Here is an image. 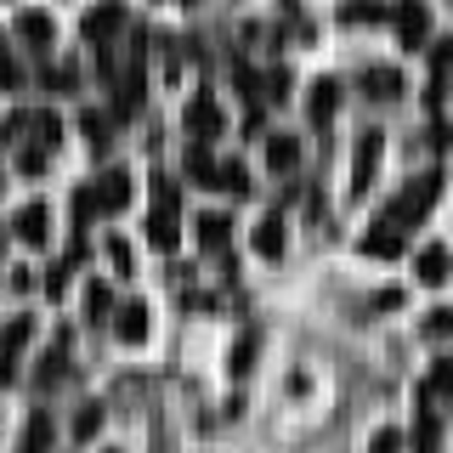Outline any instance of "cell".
Returning a JSON list of instances; mask_svg holds the SVG:
<instances>
[{"instance_id":"f546056e","label":"cell","mask_w":453,"mask_h":453,"mask_svg":"<svg viewBox=\"0 0 453 453\" xmlns=\"http://www.w3.org/2000/svg\"><path fill=\"white\" fill-rule=\"evenodd\" d=\"M250 363H255V340L244 334V340L233 346V374H250Z\"/></svg>"},{"instance_id":"6da1fadb","label":"cell","mask_w":453,"mask_h":453,"mask_svg":"<svg viewBox=\"0 0 453 453\" xmlns=\"http://www.w3.org/2000/svg\"><path fill=\"white\" fill-rule=\"evenodd\" d=\"M436 198H442V176H436V170H431V176H414L396 198H386V216H380V221L396 226V233H408V226H419L425 216H431Z\"/></svg>"},{"instance_id":"9c48e42d","label":"cell","mask_w":453,"mask_h":453,"mask_svg":"<svg viewBox=\"0 0 453 453\" xmlns=\"http://www.w3.org/2000/svg\"><path fill=\"white\" fill-rule=\"evenodd\" d=\"M12 233H18L23 244H35V250H40V244L51 238V210H46V204H23V210H18V221H12Z\"/></svg>"},{"instance_id":"30bf717a","label":"cell","mask_w":453,"mask_h":453,"mask_svg":"<svg viewBox=\"0 0 453 453\" xmlns=\"http://www.w3.org/2000/svg\"><path fill=\"white\" fill-rule=\"evenodd\" d=\"M334 108H340V80H311V91H306V113H311V125H329L334 119Z\"/></svg>"},{"instance_id":"52a82bcc","label":"cell","mask_w":453,"mask_h":453,"mask_svg":"<svg viewBox=\"0 0 453 453\" xmlns=\"http://www.w3.org/2000/svg\"><path fill=\"white\" fill-rule=\"evenodd\" d=\"M221 125H226V113H221L216 96H193V103H188V131H193L198 142L221 136Z\"/></svg>"},{"instance_id":"3957f363","label":"cell","mask_w":453,"mask_h":453,"mask_svg":"<svg viewBox=\"0 0 453 453\" xmlns=\"http://www.w3.org/2000/svg\"><path fill=\"white\" fill-rule=\"evenodd\" d=\"M28 334H35V323H28V318H12L6 329H0V386L18 380V351L28 346Z\"/></svg>"},{"instance_id":"7c38bea8","label":"cell","mask_w":453,"mask_h":453,"mask_svg":"<svg viewBox=\"0 0 453 453\" xmlns=\"http://www.w3.org/2000/svg\"><path fill=\"white\" fill-rule=\"evenodd\" d=\"M119 28H125V6H119V0H108V6H96L91 18H85V40H96V46H103V40L119 35Z\"/></svg>"},{"instance_id":"83f0119b","label":"cell","mask_w":453,"mask_h":453,"mask_svg":"<svg viewBox=\"0 0 453 453\" xmlns=\"http://www.w3.org/2000/svg\"><path fill=\"white\" fill-rule=\"evenodd\" d=\"M368 453H403V431H374V442H368Z\"/></svg>"},{"instance_id":"836d02e7","label":"cell","mask_w":453,"mask_h":453,"mask_svg":"<svg viewBox=\"0 0 453 453\" xmlns=\"http://www.w3.org/2000/svg\"><path fill=\"white\" fill-rule=\"evenodd\" d=\"M374 306H380V311H391V306H403V295H396V289H380V295H374Z\"/></svg>"},{"instance_id":"cb8c5ba5","label":"cell","mask_w":453,"mask_h":453,"mask_svg":"<svg viewBox=\"0 0 453 453\" xmlns=\"http://www.w3.org/2000/svg\"><path fill=\"white\" fill-rule=\"evenodd\" d=\"M0 85H6V91H18V85H23V68H18V57H12L6 40H0Z\"/></svg>"},{"instance_id":"ac0fdd59","label":"cell","mask_w":453,"mask_h":453,"mask_svg":"<svg viewBox=\"0 0 453 453\" xmlns=\"http://www.w3.org/2000/svg\"><path fill=\"white\" fill-rule=\"evenodd\" d=\"M148 238H153V250H176V210H153V221H148Z\"/></svg>"},{"instance_id":"7402d4cb","label":"cell","mask_w":453,"mask_h":453,"mask_svg":"<svg viewBox=\"0 0 453 453\" xmlns=\"http://www.w3.org/2000/svg\"><path fill=\"white\" fill-rule=\"evenodd\" d=\"M188 176L204 181V188H216V159H210V148H188Z\"/></svg>"},{"instance_id":"d6986e66","label":"cell","mask_w":453,"mask_h":453,"mask_svg":"<svg viewBox=\"0 0 453 453\" xmlns=\"http://www.w3.org/2000/svg\"><path fill=\"white\" fill-rule=\"evenodd\" d=\"M216 188H221V193H233V198H244V193H250V170L238 165V159L216 165Z\"/></svg>"},{"instance_id":"5bb4252c","label":"cell","mask_w":453,"mask_h":453,"mask_svg":"<svg viewBox=\"0 0 453 453\" xmlns=\"http://www.w3.org/2000/svg\"><path fill=\"white\" fill-rule=\"evenodd\" d=\"M266 165H273L278 176H289V170L301 165V142L295 136H266Z\"/></svg>"},{"instance_id":"44dd1931","label":"cell","mask_w":453,"mask_h":453,"mask_svg":"<svg viewBox=\"0 0 453 453\" xmlns=\"http://www.w3.org/2000/svg\"><path fill=\"white\" fill-rule=\"evenodd\" d=\"M425 396H448V403H453V357L431 363V380H425Z\"/></svg>"},{"instance_id":"5b68a950","label":"cell","mask_w":453,"mask_h":453,"mask_svg":"<svg viewBox=\"0 0 453 453\" xmlns=\"http://www.w3.org/2000/svg\"><path fill=\"white\" fill-rule=\"evenodd\" d=\"M414 273H419V283H431V289L448 283L453 278V250L448 244H419L414 250Z\"/></svg>"},{"instance_id":"277c9868","label":"cell","mask_w":453,"mask_h":453,"mask_svg":"<svg viewBox=\"0 0 453 453\" xmlns=\"http://www.w3.org/2000/svg\"><path fill=\"white\" fill-rule=\"evenodd\" d=\"M357 85H363V91L368 96H374V103H396V96H403V68H386V63H368L363 68V74H357Z\"/></svg>"},{"instance_id":"4dcf8cb0","label":"cell","mask_w":453,"mask_h":453,"mask_svg":"<svg viewBox=\"0 0 453 453\" xmlns=\"http://www.w3.org/2000/svg\"><path fill=\"white\" fill-rule=\"evenodd\" d=\"M85 311H91V318H103V311H108V283H91V295H85Z\"/></svg>"},{"instance_id":"4316f807","label":"cell","mask_w":453,"mask_h":453,"mask_svg":"<svg viewBox=\"0 0 453 453\" xmlns=\"http://www.w3.org/2000/svg\"><path fill=\"white\" fill-rule=\"evenodd\" d=\"M419 329H425V340H448V334H453V311H431Z\"/></svg>"},{"instance_id":"d6a6232c","label":"cell","mask_w":453,"mask_h":453,"mask_svg":"<svg viewBox=\"0 0 453 453\" xmlns=\"http://www.w3.org/2000/svg\"><path fill=\"white\" fill-rule=\"evenodd\" d=\"M108 261L119 266V273H131V244H125V238H113V244H108Z\"/></svg>"},{"instance_id":"e0dca14e","label":"cell","mask_w":453,"mask_h":453,"mask_svg":"<svg viewBox=\"0 0 453 453\" xmlns=\"http://www.w3.org/2000/svg\"><path fill=\"white\" fill-rule=\"evenodd\" d=\"M255 255H266V261H278V255H283V221L278 216H266L261 226H255Z\"/></svg>"},{"instance_id":"ffe728a7","label":"cell","mask_w":453,"mask_h":453,"mask_svg":"<svg viewBox=\"0 0 453 453\" xmlns=\"http://www.w3.org/2000/svg\"><path fill=\"white\" fill-rule=\"evenodd\" d=\"M142 334H148V306L131 301V306L119 311V340H142Z\"/></svg>"},{"instance_id":"1f68e13d","label":"cell","mask_w":453,"mask_h":453,"mask_svg":"<svg viewBox=\"0 0 453 453\" xmlns=\"http://www.w3.org/2000/svg\"><path fill=\"white\" fill-rule=\"evenodd\" d=\"M85 136H91V148H103V136H108V119H103V113H85Z\"/></svg>"},{"instance_id":"f1b7e54d","label":"cell","mask_w":453,"mask_h":453,"mask_svg":"<svg viewBox=\"0 0 453 453\" xmlns=\"http://www.w3.org/2000/svg\"><path fill=\"white\" fill-rule=\"evenodd\" d=\"M40 448H51V419H46V414L28 425V453H40Z\"/></svg>"},{"instance_id":"603a6c76","label":"cell","mask_w":453,"mask_h":453,"mask_svg":"<svg viewBox=\"0 0 453 453\" xmlns=\"http://www.w3.org/2000/svg\"><path fill=\"white\" fill-rule=\"evenodd\" d=\"M340 18H346V23H380V18H391V6H374V0H351Z\"/></svg>"},{"instance_id":"484cf974","label":"cell","mask_w":453,"mask_h":453,"mask_svg":"<svg viewBox=\"0 0 453 453\" xmlns=\"http://www.w3.org/2000/svg\"><path fill=\"white\" fill-rule=\"evenodd\" d=\"M289 68H273V74H266V103H289Z\"/></svg>"},{"instance_id":"9a60e30c","label":"cell","mask_w":453,"mask_h":453,"mask_svg":"<svg viewBox=\"0 0 453 453\" xmlns=\"http://www.w3.org/2000/svg\"><path fill=\"white\" fill-rule=\"evenodd\" d=\"M18 35H23V40H28L35 51H46L57 28H51V18H46V12H23V18H18Z\"/></svg>"},{"instance_id":"8992f818","label":"cell","mask_w":453,"mask_h":453,"mask_svg":"<svg viewBox=\"0 0 453 453\" xmlns=\"http://www.w3.org/2000/svg\"><path fill=\"white\" fill-rule=\"evenodd\" d=\"M380 148H386V136H380V131H363V136H357V159H351V193H368L374 165H380Z\"/></svg>"},{"instance_id":"2e32d148","label":"cell","mask_w":453,"mask_h":453,"mask_svg":"<svg viewBox=\"0 0 453 453\" xmlns=\"http://www.w3.org/2000/svg\"><path fill=\"white\" fill-rule=\"evenodd\" d=\"M226 233H233V221H226V216H216V210H210V216H198V244H204L210 255L226 250Z\"/></svg>"},{"instance_id":"7a4b0ae2","label":"cell","mask_w":453,"mask_h":453,"mask_svg":"<svg viewBox=\"0 0 453 453\" xmlns=\"http://www.w3.org/2000/svg\"><path fill=\"white\" fill-rule=\"evenodd\" d=\"M391 23H396L403 51H419L425 35H431V6H419V0H396V6H391Z\"/></svg>"},{"instance_id":"ba28073f","label":"cell","mask_w":453,"mask_h":453,"mask_svg":"<svg viewBox=\"0 0 453 453\" xmlns=\"http://www.w3.org/2000/svg\"><path fill=\"white\" fill-rule=\"evenodd\" d=\"M357 250L368 255V261H396V255L408 250V238L396 233V226H386V221H374V226H368V238H363Z\"/></svg>"},{"instance_id":"d4e9b609","label":"cell","mask_w":453,"mask_h":453,"mask_svg":"<svg viewBox=\"0 0 453 453\" xmlns=\"http://www.w3.org/2000/svg\"><path fill=\"white\" fill-rule=\"evenodd\" d=\"M96 431H103V408L85 403V408H80V419H74V436L85 442V436H96Z\"/></svg>"},{"instance_id":"4fadbf2b","label":"cell","mask_w":453,"mask_h":453,"mask_svg":"<svg viewBox=\"0 0 453 453\" xmlns=\"http://www.w3.org/2000/svg\"><path fill=\"white\" fill-rule=\"evenodd\" d=\"M442 448V425L431 414V396L419 391V419H414V453H436Z\"/></svg>"},{"instance_id":"8fae6325","label":"cell","mask_w":453,"mask_h":453,"mask_svg":"<svg viewBox=\"0 0 453 453\" xmlns=\"http://www.w3.org/2000/svg\"><path fill=\"white\" fill-rule=\"evenodd\" d=\"M91 204L96 210H125L131 204V176H125V170H108V176L91 188Z\"/></svg>"}]
</instances>
